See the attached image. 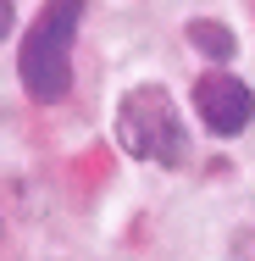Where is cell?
I'll use <instances>...</instances> for the list:
<instances>
[{
  "mask_svg": "<svg viewBox=\"0 0 255 261\" xmlns=\"http://www.w3.org/2000/svg\"><path fill=\"white\" fill-rule=\"evenodd\" d=\"M83 0H45L28 39L17 45V78L34 106H55L72 89V39H78Z\"/></svg>",
  "mask_w": 255,
  "mask_h": 261,
  "instance_id": "cell-1",
  "label": "cell"
},
{
  "mask_svg": "<svg viewBox=\"0 0 255 261\" xmlns=\"http://www.w3.org/2000/svg\"><path fill=\"white\" fill-rule=\"evenodd\" d=\"M117 145L133 161H155L166 172H183L194 145H189V122L178 100L161 89V84H139L117 100Z\"/></svg>",
  "mask_w": 255,
  "mask_h": 261,
  "instance_id": "cell-2",
  "label": "cell"
},
{
  "mask_svg": "<svg viewBox=\"0 0 255 261\" xmlns=\"http://www.w3.org/2000/svg\"><path fill=\"white\" fill-rule=\"evenodd\" d=\"M194 117L216 139H233L255 122V89L233 72H205V78H194Z\"/></svg>",
  "mask_w": 255,
  "mask_h": 261,
  "instance_id": "cell-3",
  "label": "cell"
},
{
  "mask_svg": "<svg viewBox=\"0 0 255 261\" xmlns=\"http://www.w3.org/2000/svg\"><path fill=\"white\" fill-rule=\"evenodd\" d=\"M183 39H189L200 56H211V61H233V50H239L233 28H228V22H216V17H189Z\"/></svg>",
  "mask_w": 255,
  "mask_h": 261,
  "instance_id": "cell-4",
  "label": "cell"
},
{
  "mask_svg": "<svg viewBox=\"0 0 255 261\" xmlns=\"http://www.w3.org/2000/svg\"><path fill=\"white\" fill-rule=\"evenodd\" d=\"M11 22H17V6H11V0H0V45H6V34H11Z\"/></svg>",
  "mask_w": 255,
  "mask_h": 261,
  "instance_id": "cell-5",
  "label": "cell"
}]
</instances>
